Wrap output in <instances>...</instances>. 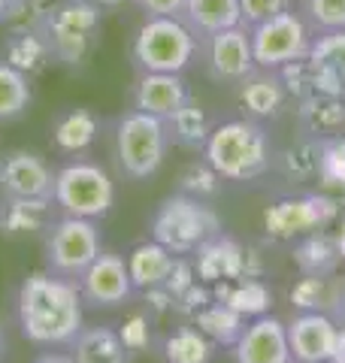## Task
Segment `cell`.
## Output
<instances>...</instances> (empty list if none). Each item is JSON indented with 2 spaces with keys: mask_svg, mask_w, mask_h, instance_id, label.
<instances>
[{
  "mask_svg": "<svg viewBox=\"0 0 345 363\" xmlns=\"http://www.w3.org/2000/svg\"><path fill=\"white\" fill-rule=\"evenodd\" d=\"M82 294L70 279L31 272L18 288V327L33 345H73L82 333Z\"/></svg>",
  "mask_w": 345,
  "mask_h": 363,
  "instance_id": "6da1fadb",
  "label": "cell"
},
{
  "mask_svg": "<svg viewBox=\"0 0 345 363\" xmlns=\"http://www.w3.org/2000/svg\"><path fill=\"white\" fill-rule=\"evenodd\" d=\"M203 161L224 182H255L273 167L270 133L255 118H230L212 128Z\"/></svg>",
  "mask_w": 345,
  "mask_h": 363,
  "instance_id": "7a4b0ae2",
  "label": "cell"
},
{
  "mask_svg": "<svg viewBox=\"0 0 345 363\" xmlns=\"http://www.w3.org/2000/svg\"><path fill=\"white\" fill-rule=\"evenodd\" d=\"M200 40L182 18H146L133 33L131 58L140 73H185Z\"/></svg>",
  "mask_w": 345,
  "mask_h": 363,
  "instance_id": "3957f363",
  "label": "cell"
},
{
  "mask_svg": "<svg viewBox=\"0 0 345 363\" xmlns=\"http://www.w3.org/2000/svg\"><path fill=\"white\" fill-rule=\"evenodd\" d=\"M103 13L88 0H58L43 21V37L49 40L55 64L79 67L91 58L100 43Z\"/></svg>",
  "mask_w": 345,
  "mask_h": 363,
  "instance_id": "277c9868",
  "label": "cell"
},
{
  "mask_svg": "<svg viewBox=\"0 0 345 363\" xmlns=\"http://www.w3.org/2000/svg\"><path fill=\"white\" fill-rule=\"evenodd\" d=\"M218 233H221V218L215 209L188 194L167 197L152 218V240L170 248L172 255H194Z\"/></svg>",
  "mask_w": 345,
  "mask_h": 363,
  "instance_id": "5b68a950",
  "label": "cell"
},
{
  "mask_svg": "<svg viewBox=\"0 0 345 363\" xmlns=\"http://www.w3.org/2000/svg\"><path fill=\"white\" fill-rule=\"evenodd\" d=\"M170 133L164 118L128 109L115 121V157L128 179H148L164 167Z\"/></svg>",
  "mask_w": 345,
  "mask_h": 363,
  "instance_id": "8992f818",
  "label": "cell"
},
{
  "mask_svg": "<svg viewBox=\"0 0 345 363\" xmlns=\"http://www.w3.org/2000/svg\"><path fill=\"white\" fill-rule=\"evenodd\" d=\"M52 203L64 215L97 221V218H103V215H109V209H112L115 185H112L109 173L100 164L76 157V161L64 164L55 173Z\"/></svg>",
  "mask_w": 345,
  "mask_h": 363,
  "instance_id": "52a82bcc",
  "label": "cell"
},
{
  "mask_svg": "<svg viewBox=\"0 0 345 363\" xmlns=\"http://www.w3.org/2000/svg\"><path fill=\"white\" fill-rule=\"evenodd\" d=\"M248 40L255 64L261 70H282L285 64L306 58L309 49H312L315 33L294 6H288L285 13L248 28Z\"/></svg>",
  "mask_w": 345,
  "mask_h": 363,
  "instance_id": "ba28073f",
  "label": "cell"
},
{
  "mask_svg": "<svg viewBox=\"0 0 345 363\" xmlns=\"http://www.w3.org/2000/svg\"><path fill=\"white\" fill-rule=\"evenodd\" d=\"M103 252L100 230L91 218H64L45 227V267L61 279H79Z\"/></svg>",
  "mask_w": 345,
  "mask_h": 363,
  "instance_id": "9c48e42d",
  "label": "cell"
},
{
  "mask_svg": "<svg viewBox=\"0 0 345 363\" xmlns=\"http://www.w3.org/2000/svg\"><path fill=\"white\" fill-rule=\"evenodd\" d=\"M339 218V203L330 197L306 194L279 200L263 212V230L275 242H294L312 230H324L330 221Z\"/></svg>",
  "mask_w": 345,
  "mask_h": 363,
  "instance_id": "30bf717a",
  "label": "cell"
},
{
  "mask_svg": "<svg viewBox=\"0 0 345 363\" xmlns=\"http://www.w3.org/2000/svg\"><path fill=\"white\" fill-rule=\"evenodd\" d=\"M197 55L203 58L206 73H209L215 82L236 85V82H243L248 73H255V70H258L255 55H251L248 30H246L243 25L203 37Z\"/></svg>",
  "mask_w": 345,
  "mask_h": 363,
  "instance_id": "8fae6325",
  "label": "cell"
},
{
  "mask_svg": "<svg viewBox=\"0 0 345 363\" xmlns=\"http://www.w3.org/2000/svg\"><path fill=\"white\" fill-rule=\"evenodd\" d=\"M194 269H197L200 281L218 285V281H236V279H261L263 267L251 248L218 233L194 252Z\"/></svg>",
  "mask_w": 345,
  "mask_h": 363,
  "instance_id": "7c38bea8",
  "label": "cell"
},
{
  "mask_svg": "<svg viewBox=\"0 0 345 363\" xmlns=\"http://www.w3.org/2000/svg\"><path fill=\"white\" fill-rule=\"evenodd\" d=\"M0 191L4 197L21 200H52L55 194V173L37 152L18 149L0 157Z\"/></svg>",
  "mask_w": 345,
  "mask_h": 363,
  "instance_id": "4fadbf2b",
  "label": "cell"
},
{
  "mask_svg": "<svg viewBox=\"0 0 345 363\" xmlns=\"http://www.w3.org/2000/svg\"><path fill=\"white\" fill-rule=\"evenodd\" d=\"M133 291L128 260L115 252H100L79 276V294L88 306H121L131 300Z\"/></svg>",
  "mask_w": 345,
  "mask_h": 363,
  "instance_id": "5bb4252c",
  "label": "cell"
},
{
  "mask_svg": "<svg viewBox=\"0 0 345 363\" xmlns=\"http://www.w3.org/2000/svg\"><path fill=\"white\" fill-rule=\"evenodd\" d=\"M339 321L327 312H300L288 321V345L294 363H330Z\"/></svg>",
  "mask_w": 345,
  "mask_h": 363,
  "instance_id": "9a60e30c",
  "label": "cell"
},
{
  "mask_svg": "<svg viewBox=\"0 0 345 363\" xmlns=\"http://www.w3.org/2000/svg\"><path fill=\"white\" fill-rule=\"evenodd\" d=\"M236 363H294L288 345V324L275 315H261L234 342Z\"/></svg>",
  "mask_w": 345,
  "mask_h": 363,
  "instance_id": "2e32d148",
  "label": "cell"
},
{
  "mask_svg": "<svg viewBox=\"0 0 345 363\" xmlns=\"http://www.w3.org/2000/svg\"><path fill=\"white\" fill-rule=\"evenodd\" d=\"M236 100H239V106H243L246 116L255 118V121L279 118L288 109V104H291V97H288L279 73L261 70V67L255 73H248L243 82H236Z\"/></svg>",
  "mask_w": 345,
  "mask_h": 363,
  "instance_id": "e0dca14e",
  "label": "cell"
},
{
  "mask_svg": "<svg viewBox=\"0 0 345 363\" xmlns=\"http://www.w3.org/2000/svg\"><path fill=\"white\" fill-rule=\"evenodd\" d=\"M131 100L133 109L148 112L155 118H170L185 100H191V94L182 73H140Z\"/></svg>",
  "mask_w": 345,
  "mask_h": 363,
  "instance_id": "ac0fdd59",
  "label": "cell"
},
{
  "mask_svg": "<svg viewBox=\"0 0 345 363\" xmlns=\"http://www.w3.org/2000/svg\"><path fill=\"white\" fill-rule=\"evenodd\" d=\"M275 73H279L288 97H291L294 104H303V100H312V97H321V94L342 97V88H345V82L330 70L327 64L309 58V55L300 61L285 64L282 70H275Z\"/></svg>",
  "mask_w": 345,
  "mask_h": 363,
  "instance_id": "d6986e66",
  "label": "cell"
},
{
  "mask_svg": "<svg viewBox=\"0 0 345 363\" xmlns=\"http://www.w3.org/2000/svg\"><path fill=\"white\" fill-rule=\"evenodd\" d=\"M100 133V118L85 106L67 109L52 124V143L61 155H82L94 145Z\"/></svg>",
  "mask_w": 345,
  "mask_h": 363,
  "instance_id": "ffe728a7",
  "label": "cell"
},
{
  "mask_svg": "<svg viewBox=\"0 0 345 363\" xmlns=\"http://www.w3.org/2000/svg\"><path fill=\"white\" fill-rule=\"evenodd\" d=\"M297 121L312 140H333L345 130V100L333 94H321L297 104Z\"/></svg>",
  "mask_w": 345,
  "mask_h": 363,
  "instance_id": "44dd1931",
  "label": "cell"
},
{
  "mask_svg": "<svg viewBox=\"0 0 345 363\" xmlns=\"http://www.w3.org/2000/svg\"><path fill=\"white\" fill-rule=\"evenodd\" d=\"M215 300L227 303L234 312H239L246 321H255L261 315H270L273 291L261 279H236V281H218L212 291Z\"/></svg>",
  "mask_w": 345,
  "mask_h": 363,
  "instance_id": "7402d4cb",
  "label": "cell"
},
{
  "mask_svg": "<svg viewBox=\"0 0 345 363\" xmlns=\"http://www.w3.org/2000/svg\"><path fill=\"white\" fill-rule=\"evenodd\" d=\"M0 61H6L25 76H37L49 64H55L49 40L43 37V30H13L4 43V58Z\"/></svg>",
  "mask_w": 345,
  "mask_h": 363,
  "instance_id": "603a6c76",
  "label": "cell"
},
{
  "mask_svg": "<svg viewBox=\"0 0 345 363\" xmlns=\"http://www.w3.org/2000/svg\"><path fill=\"white\" fill-rule=\"evenodd\" d=\"M172 264H176V255L164 248L160 242H143L136 245L128 255V272L136 291H148V288H160L170 276Z\"/></svg>",
  "mask_w": 345,
  "mask_h": 363,
  "instance_id": "cb8c5ba5",
  "label": "cell"
},
{
  "mask_svg": "<svg viewBox=\"0 0 345 363\" xmlns=\"http://www.w3.org/2000/svg\"><path fill=\"white\" fill-rule=\"evenodd\" d=\"M76 363H131V351L112 327H82L73 339Z\"/></svg>",
  "mask_w": 345,
  "mask_h": 363,
  "instance_id": "d4e9b609",
  "label": "cell"
},
{
  "mask_svg": "<svg viewBox=\"0 0 345 363\" xmlns=\"http://www.w3.org/2000/svg\"><path fill=\"white\" fill-rule=\"evenodd\" d=\"M182 21L194 30V37L203 40L209 33L239 28V0H188Z\"/></svg>",
  "mask_w": 345,
  "mask_h": 363,
  "instance_id": "484cf974",
  "label": "cell"
},
{
  "mask_svg": "<svg viewBox=\"0 0 345 363\" xmlns=\"http://www.w3.org/2000/svg\"><path fill=\"white\" fill-rule=\"evenodd\" d=\"M294 260L303 276H336L342 264V255L336 248V240L324 230H312L297 240L294 245Z\"/></svg>",
  "mask_w": 345,
  "mask_h": 363,
  "instance_id": "4316f807",
  "label": "cell"
},
{
  "mask_svg": "<svg viewBox=\"0 0 345 363\" xmlns=\"http://www.w3.org/2000/svg\"><path fill=\"white\" fill-rule=\"evenodd\" d=\"M52 200H21V197H4L0 203V233L4 236H28L45 230Z\"/></svg>",
  "mask_w": 345,
  "mask_h": 363,
  "instance_id": "83f0119b",
  "label": "cell"
},
{
  "mask_svg": "<svg viewBox=\"0 0 345 363\" xmlns=\"http://www.w3.org/2000/svg\"><path fill=\"white\" fill-rule=\"evenodd\" d=\"M164 124H167L170 143H179V145H185V149H191V152H203V145H206V140H209V133H212L209 118H206L203 106L194 97L185 100V104L172 112L170 118H164Z\"/></svg>",
  "mask_w": 345,
  "mask_h": 363,
  "instance_id": "f1b7e54d",
  "label": "cell"
},
{
  "mask_svg": "<svg viewBox=\"0 0 345 363\" xmlns=\"http://www.w3.org/2000/svg\"><path fill=\"white\" fill-rule=\"evenodd\" d=\"M191 324L197 327L203 336H209L215 345H230V348H234L239 333L246 330V318L239 312H234L221 300H212L206 309H200L197 315L191 318Z\"/></svg>",
  "mask_w": 345,
  "mask_h": 363,
  "instance_id": "f546056e",
  "label": "cell"
},
{
  "mask_svg": "<svg viewBox=\"0 0 345 363\" xmlns=\"http://www.w3.org/2000/svg\"><path fill=\"white\" fill-rule=\"evenodd\" d=\"M342 279L336 276H303L291 288V303L300 312H336Z\"/></svg>",
  "mask_w": 345,
  "mask_h": 363,
  "instance_id": "4dcf8cb0",
  "label": "cell"
},
{
  "mask_svg": "<svg viewBox=\"0 0 345 363\" xmlns=\"http://www.w3.org/2000/svg\"><path fill=\"white\" fill-rule=\"evenodd\" d=\"M31 100H33L31 76L18 73L6 61H0V124L18 121L31 109Z\"/></svg>",
  "mask_w": 345,
  "mask_h": 363,
  "instance_id": "1f68e13d",
  "label": "cell"
},
{
  "mask_svg": "<svg viewBox=\"0 0 345 363\" xmlns=\"http://www.w3.org/2000/svg\"><path fill=\"white\" fill-rule=\"evenodd\" d=\"M215 354V342L203 336L194 324H185L172 330L164 339V357L167 363H209Z\"/></svg>",
  "mask_w": 345,
  "mask_h": 363,
  "instance_id": "d6a6232c",
  "label": "cell"
},
{
  "mask_svg": "<svg viewBox=\"0 0 345 363\" xmlns=\"http://www.w3.org/2000/svg\"><path fill=\"white\" fill-rule=\"evenodd\" d=\"M279 167L288 179H297V182H309V179H318V169H321V140H306L288 145V149L279 155Z\"/></svg>",
  "mask_w": 345,
  "mask_h": 363,
  "instance_id": "836d02e7",
  "label": "cell"
},
{
  "mask_svg": "<svg viewBox=\"0 0 345 363\" xmlns=\"http://www.w3.org/2000/svg\"><path fill=\"white\" fill-rule=\"evenodd\" d=\"M297 13L306 18L312 33L345 30V0H297Z\"/></svg>",
  "mask_w": 345,
  "mask_h": 363,
  "instance_id": "e575fe53",
  "label": "cell"
},
{
  "mask_svg": "<svg viewBox=\"0 0 345 363\" xmlns=\"http://www.w3.org/2000/svg\"><path fill=\"white\" fill-rule=\"evenodd\" d=\"M179 182H182V194L197 197V200L215 197V194H218V188H221V176H218L206 161H194V164H188Z\"/></svg>",
  "mask_w": 345,
  "mask_h": 363,
  "instance_id": "d590c367",
  "label": "cell"
},
{
  "mask_svg": "<svg viewBox=\"0 0 345 363\" xmlns=\"http://www.w3.org/2000/svg\"><path fill=\"white\" fill-rule=\"evenodd\" d=\"M309 58H315L321 64H327L345 82V30H330V33H318L309 49Z\"/></svg>",
  "mask_w": 345,
  "mask_h": 363,
  "instance_id": "8d00e7d4",
  "label": "cell"
},
{
  "mask_svg": "<svg viewBox=\"0 0 345 363\" xmlns=\"http://www.w3.org/2000/svg\"><path fill=\"white\" fill-rule=\"evenodd\" d=\"M55 4L58 0H18V4L13 6V13L6 16L4 25L9 30H40Z\"/></svg>",
  "mask_w": 345,
  "mask_h": 363,
  "instance_id": "74e56055",
  "label": "cell"
},
{
  "mask_svg": "<svg viewBox=\"0 0 345 363\" xmlns=\"http://www.w3.org/2000/svg\"><path fill=\"white\" fill-rule=\"evenodd\" d=\"M318 179L327 188H345V152L333 140H321V169Z\"/></svg>",
  "mask_w": 345,
  "mask_h": 363,
  "instance_id": "f35d334b",
  "label": "cell"
},
{
  "mask_svg": "<svg viewBox=\"0 0 345 363\" xmlns=\"http://www.w3.org/2000/svg\"><path fill=\"white\" fill-rule=\"evenodd\" d=\"M288 6H294V0H239V21L243 28H255L261 21L285 13Z\"/></svg>",
  "mask_w": 345,
  "mask_h": 363,
  "instance_id": "ab89813d",
  "label": "cell"
},
{
  "mask_svg": "<svg viewBox=\"0 0 345 363\" xmlns=\"http://www.w3.org/2000/svg\"><path fill=\"white\" fill-rule=\"evenodd\" d=\"M119 336H121V342L128 345L131 354L148 348V342H152V318H148L146 312H133L128 321H124V327L119 330Z\"/></svg>",
  "mask_w": 345,
  "mask_h": 363,
  "instance_id": "60d3db41",
  "label": "cell"
},
{
  "mask_svg": "<svg viewBox=\"0 0 345 363\" xmlns=\"http://www.w3.org/2000/svg\"><path fill=\"white\" fill-rule=\"evenodd\" d=\"M215 297H212V291H209V285H206V281H194V285L182 294V297H176V312L179 315H185L188 321L194 315H197L200 309H206V306H209Z\"/></svg>",
  "mask_w": 345,
  "mask_h": 363,
  "instance_id": "b9f144b4",
  "label": "cell"
},
{
  "mask_svg": "<svg viewBox=\"0 0 345 363\" xmlns=\"http://www.w3.org/2000/svg\"><path fill=\"white\" fill-rule=\"evenodd\" d=\"M194 281H197V269H194V260H185V255H176V264H172L167 281L160 288H167L172 297H182Z\"/></svg>",
  "mask_w": 345,
  "mask_h": 363,
  "instance_id": "7bdbcfd3",
  "label": "cell"
},
{
  "mask_svg": "<svg viewBox=\"0 0 345 363\" xmlns=\"http://www.w3.org/2000/svg\"><path fill=\"white\" fill-rule=\"evenodd\" d=\"M146 18H182L188 0H133Z\"/></svg>",
  "mask_w": 345,
  "mask_h": 363,
  "instance_id": "ee69618b",
  "label": "cell"
},
{
  "mask_svg": "<svg viewBox=\"0 0 345 363\" xmlns=\"http://www.w3.org/2000/svg\"><path fill=\"white\" fill-rule=\"evenodd\" d=\"M146 309H148V315L164 318L167 312H176V297H172L167 288H148L146 291Z\"/></svg>",
  "mask_w": 345,
  "mask_h": 363,
  "instance_id": "f6af8a7d",
  "label": "cell"
},
{
  "mask_svg": "<svg viewBox=\"0 0 345 363\" xmlns=\"http://www.w3.org/2000/svg\"><path fill=\"white\" fill-rule=\"evenodd\" d=\"M330 363H345V321H339L336 327V348H333Z\"/></svg>",
  "mask_w": 345,
  "mask_h": 363,
  "instance_id": "bcb514c9",
  "label": "cell"
},
{
  "mask_svg": "<svg viewBox=\"0 0 345 363\" xmlns=\"http://www.w3.org/2000/svg\"><path fill=\"white\" fill-rule=\"evenodd\" d=\"M88 4H94L100 13H115V9H121L124 4H133V0H88Z\"/></svg>",
  "mask_w": 345,
  "mask_h": 363,
  "instance_id": "7dc6e473",
  "label": "cell"
},
{
  "mask_svg": "<svg viewBox=\"0 0 345 363\" xmlns=\"http://www.w3.org/2000/svg\"><path fill=\"white\" fill-rule=\"evenodd\" d=\"M333 240H336V248H339V255L345 260V215H342V221H339V230L333 233Z\"/></svg>",
  "mask_w": 345,
  "mask_h": 363,
  "instance_id": "c3c4849f",
  "label": "cell"
},
{
  "mask_svg": "<svg viewBox=\"0 0 345 363\" xmlns=\"http://www.w3.org/2000/svg\"><path fill=\"white\" fill-rule=\"evenodd\" d=\"M33 363H76V360L67 357V354H43L40 360H33Z\"/></svg>",
  "mask_w": 345,
  "mask_h": 363,
  "instance_id": "681fc988",
  "label": "cell"
},
{
  "mask_svg": "<svg viewBox=\"0 0 345 363\" xmlns=\"http://www.w3.org/2000/svg\"><path fill=\"white\" fill-rule=\"evenodd\" d=\"M16 4H18V0H0V25H4L6 16L13 13V6H16Z\"/></svg>",
  "mask_w": 345,
  "mask_h": 363,
  "instance_id": "f907efd6",
  "label": "cell"
},
{
  "mask_svg": "<svg viewBox=\"0 0 345 363\" xmlns=\"http://www.w3.org/2000/svg\"><path fill=\"white\" fill-rule=\"evenodd\" d=\"M336 321H345V281H342V291H339V306H336Z\"/></svg>",
  "mask_w": 345,
  "mask_h": 363,
  "instance_id": "816d5d0a",
  "label": "cell"
},
{
  "mask_svg": "<svg viewBox=\"0 0 345 363\" xmlns=\"http://www.w3.org/2000/svg\"><path fill=\"white\" fill-rule=\"evenodd\" d=\"M333 143H336V145H339V149L345 152V133H339V136H333Z\"/></svg>",
  "mask_w": 345,
  "mask_h": 363,
  "instance_id": "f5cc1de1",
  "label": "cell"
},
{
  "mask_svg": "<svg viewBox=\"0 0 345 363\" xmlns=\"http://www.w3.org/2000/svg\"><path fill=\"white\" fill-rule=\"evenodd\" d=\"M0 348H4V330H0Z\"/></svg>",
  "mask_w": 345,
  "mask_h": 363,
  "instance_id": "db71d44e",
  "label": "cell"
},
{
  "mask_svg": "<svg viewBox=\"0 0 345 363\" xmlns=\"http://www.w3.org/2000/svg\"><path fill=\"white\" fill-rule=\"evenodd\" d=\"M342 100H345V88H342Z\"/></svg>",
  "mask_w": 345,
  "mask_h": 363,
  "instance_id": "11a10c76",
  "label": "cell"
}]
</instances>
